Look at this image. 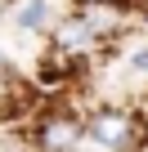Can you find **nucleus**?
Instances as JSON below:
<instances>
[{"label": "nucleus", "instance_id": "1", "mask_svg": "<svg viewBox=\"0 0 148 152\" xmlns=\"http://www.w3.org/2000/svg\"><path fill=\"white\" fill-rule=\"evenodd\" d=\"M85 143V116L72 107H45L32 125V152H77Z\"/></svg>", "mask_w": 148, "mask_h": 152}, {"label": "nucleus", "instance_id": "2", "mask_svg": "<svg viewBox=\"0 0 148 152\" xmlns=\"http://www.w3.org/2000/svg\"><path fill=\"white\" fill-rule=\"evenodd\" d=\"M85 143L103 152H130L139 143V116L130 107H94L85 116Z\"/></svg>", "mask_w": 148, "mask_h": 152}, {"label": "nucleus", "instance_id": "3", "mask_svg": "<svg viewBox=\"0 0 148 152\" xmlns=\"http://www.w3.org/2000/svg\"><path fill=\"white\" fill-rule=\"evenodd\" d=\"M14 23L23 27V31H49L54 23H49V0H23V9L14 14Z\"/></svg>", "mask_w": 148, "mask_h": 152}, {"label": "nucleus", "instance_id": "4", "mask_svg": "<svg viewBox=\"0 0 148 152\" xmlns=\"http://www.w3.org/2000/svg\"><path fill=\"white\" fill-rule=\"evenodd\" d=\"M9 81H14V63H9L5 45H0V85H9Z\"/></svg>", "mask_w": 148, "mask_h": 152}, {"label": "nucleus", "instance_id": "5", "mask_svg": "<svg viewBox=\"0 0 148 152\" xmlns=\"http://www.w3.org/2000/svg\"><path fill=\"white\" fill-rule=\"evenodd\" d=\"M130 72H148V49H139V54L130 58Z\"/></svg>", "mask_w": 148, "mask_h": 152}, {"label": "nucleus", "instance_id": "6", "mask_svg": "<svg viewBox=\"0 0 148 152\" xmlns=\"http://www.w3.org/2000/svg\"><path fill=\"white\" fill-rule=\"evenodd\" d=\"M5 14H9V0H0V18H5Z\"/></svg>", "mask_w": 148, "mask_h": 152}, {"label": "nucleus", "instance_id": "7", "mask_svg": "<svg viewBox=\"0 0 148 152\" xmlns=\"http://www.w3.org/2000/svg\"><path fill=\"white\" fill-rule=\"evenodd\" d=\"M0 152H18V148H14V143H5V148H0Z\"/></svg>", "mask_w": 148, "mask_h": 152}, {"label": "nucleus", "instance_id": "8", "mask_svg": "<svg viewBox=\"0 0 148 152\" xmlns=\"http://www.w3.org/2000/svg\"><path fill=\"white\" fill-rule=\"evenodd\" d=\"M77 5H81V0H77Z\"/></svg>", "mask_w": 148, "mask_h": 152}]
</instances>
